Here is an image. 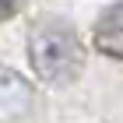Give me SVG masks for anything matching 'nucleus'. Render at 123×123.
Segmentation results:
<instances>
[{"label":"nucleus","mask_w":123,"mask_h":123,"mask_svg":"<svg viewBox=\"0 0 123 123\" xmlns=\"http://www.w3.org/2000/svg\"><path fill=\"white\" fill-rule=\"evenodd\" d=\"M28 60H32V70L49 85H67V81L81 77V70H85V49L77 42V32L60 18H46L32 28Z\"/></svg>","instance_id":"f257e3e1"},{"label":"nucleus","mask_w":123,"mask_h":123,"mask_svg":"<svg viewBox=\"0 0 123 123\" xmlns=\"http://www.w3.org/2000/svg\"><path fill=\"white\" fill-rule=\"evenodd\" d=\"M32 85L18 70L0 63V123H14L32 109Z\"/></svg>","instance_id":"f03ea898"},{"label":"nucleus","mask_w":123,"mask_h":123,"mask_svg":"<svg viewBox=\"0 0 123 123\" xmlns=\"http://www.w3.org/2000/svg\"><path fill=\"white\" fill-rule=\"evenodd\" d=\"M95 49H102L113 60H123V0L102 11L95 25Z\"/></svg>","instance_id":"7ed1b4c3"},{"label":"nucleus","mask_w":123,"mask_h":123,"mask_svg":"<svg viewBox=\"0 0 123 123\" xmlns=\"http://www.w3.org/2000/svg\"><path fill=\"white\" fill-rule=\"evenodd\" d=\"M18 7H21V0H0V21H7Z\"/></svg>","instance_id":"20e7f679"}]
</instances>
